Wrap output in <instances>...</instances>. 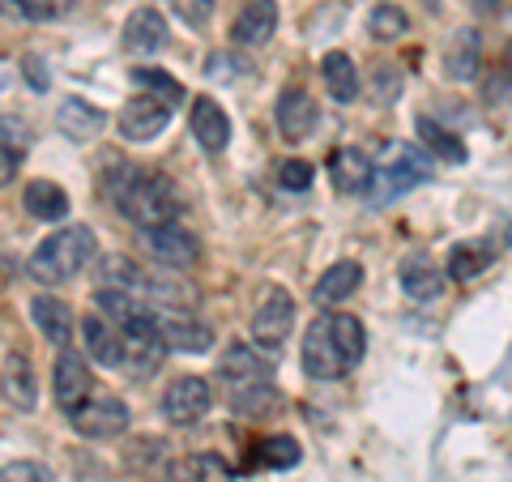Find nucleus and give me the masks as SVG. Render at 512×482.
Instances as JSON below:
<instances>
[{
    "label": "nucleus",
    "instance_id": "obj_8",
    "mask_svg": "<svg viewBox=\"0 0 512 482\" xmlns=\"http://www.w3.org/2000/svg\"><path fill=\"white\" fill-rule=\"evenodd\" d=\"M210 410H214V393L201 376H180V380L167 384V393H163V419L167 423L188 427V423H201Z\"/></svg>",
    "mask_w": 512,
    "mask_h": 482
},
{
    "label": "nucleus",
    "instance_id": "obj_29",
    "mask_svg": "<svg viewBox=\"0 0 512 482\" xmlns=\"http://www.w3.org/2000/svg\"><path fill=\"white\" fill-rule=\"evenodd\" d=\"M419 137H423V150L436 154L440 163H466V141H461L453 128L436 124L431 116H419Z\"/></svg>",
    "mask_w": 512,
    "mask_h": 482
},
{
    "label": "nucleus",
    "instance_id": "obj_31",
    "mask_svg": "<svg viewBox=\"0 0 512 482\" xmlns=\"http://www.w3.org/2000/svg\"><path fill=\"white\" fill-rule=\"evenodd\" d=\"M175 478L180 482H231V470L218 457H188L175 465Z\"/></svg>",
    "mask_w": 512,
    "mask_h": 482
},
{
    "label": "nucleus",
    "instance_id": "obj_28",
    "mask_svg": "<svg viewBox=\"0 0 512 482\" xmlns=\"http://www.w3.org/2000/svg\"><path fill=\"white\" fill-rule=\"evenodd\" d=\"M26 146H30L26 124L13 116H0V188L13 184V175H18L22 158H26Z\"/></svg>",
    "mask_w": 512,
    "mask_h": 482
},
{
    "label": "nucleus",
    "instance_id": "obj_1",
    "mask_svg": "<svg viewBox=\"0 0 512 482\" xmlns=\"http://www.w3.org/2000/svg\"><path fill=\"white\" fill-rule=\"evenodd\" d=\"M103 197L133 222V227L150 231V227H167L180 218L184 201L167 175L133 167V163H107L103 171Z\"/></svg>",
    "mask_w": 512,
    "mask_h": 482
},
{
    "label": "nucleus",
    "instance_id": "obj_16",
    "mask_svg": "<svg viewBox=\"0 0 512 482\" xmlns=\"http://www.w3.org/2000/svg\"><path fill=\"white\" fill-rule=\"evenodd\" d=\"M278 30V5L274 0H244V9L231 22V39L235 47H265Z\"/></svg>",
    "mask_w": 512,
    "mask_h": 482
},
{
    "label": "nucleus",
    "instance_id": "obj_14",
    "mask_svg": "<svg viewBox=\"0 0 512 482\" xmlns=\"http://www.w3.org/2000/svg\"><path fill=\"white\" fill-rule=\"evenodd\" d=\"M278 133L286 137V141H308L312 133H316V120H320V107H316V99L308 90H299V86H291V90H282V99H278Z\"/></svg>",
    "mask_w": 512,
    "mask_h": 482
},
{
    "label": "nucleus",
    "instance_id": "obj_27",
    "mask_svg": "<svg viewBox=\"0 0 512 482\" xmlns=\"http://www.w3.org/2000/svg\"><path fill=\"white\" fill-rule=\"evenodd\" d=\"M0 389H5V397H9L18 410H30V406H35L39 384H35V372H30V359L22 355V350L5 359V376H0Z\"/></svg>",
    "mask_w": 512,
    "mask_h": 482
},
{
    "label": "nucleus",
    "instance_id": "obj_39",
    "mask_svg": "<svg viewBox=\"0 0 512 482\" xmlns=\"http://www.w3.org/2000/svg\"><path fill=\"white\" fill-rule=\"evenodd\" d=\"M487 99H491V107L512 99V73H495L491 77V82H487Z\"/></svg>",
    "mask_w": 512,
    "mask_h": 482
},
{
    "label": "nucleus",
    "instance_id": "obj_7",
    "mask_svg": "<svg viewBox=\"0 0 512 482\" xmlns=\"http://www.w3.org/2000/svg\"><path fill=\"white\" fill-rule=\"evenodd\" d=\"M73 427H77V436H86V440H116L128 431V423H133V410L124 406L120 397H86L82 406H77L73 414Z\"/></svg>",
    "mask_w": 512,
    "mask_h": 482
},
{
    "label": "nucleus",
    "instance_id": "obj_17",
    "mask_svg": "<svg viewBox=\"0 0 512 482\" xmlns=\"http://www.w3.org/2000/svg\"><path fill=\"white\" fill-rule=\"evenodd\" d=\"M188 124H192V137H197V146L205 154H222L231 141V120L227 111H222L214 99H192V111H188Z\"/></svg>",
    "mask_w": 512,
    "mask_h": 482
},
{
    "label": "nucleus",
    "instance_id": "obj_22",
    "mask_svg": "<svg viewBox=\"0 0 512 482\" xmlns=\"http://www.w3.org/2000/svg\"><path fill=\"white\" fill-rule=\"evenodd\" d=\"M359 282H363V265L355 261H338L333 269H325V278H320L312 286V299L320 303V308H333V303H342L359 291Z\"/></svg>",
    "mask_w": 512,
    "mask_h": 482
},
{
    "label": "nucleus",
    "instance_id": "obj_40",
    "mask_svg": "<svg viewBox=\"0 0 512 482\" xmlns=\"http://www.w3.org/2000/svg\"><path fill=\"white\" fill-rule=\"evenodd\" d=\"M474 5H478V9H483V13H491V9H500V5H504V0H474Z\"/></svg>",
    "mask_w": 512,
    "mask_h": 482
},
{
    "label": "nucleus",
    "instance_id": "obj_12",
    "mask_svg": "<svg viewBox=\"0 0 512 482\" xmlns=\"http://www.w3.org/2000/svg\"><path fill=\"white\" fill-rule=\"evenodd\" d=\"M154 320H158V329H163V337H167L171 350H184V355H205V350L214 346V329L205 325V320L188 316V312H167V308H158Z\"/></svg>",
    "mask_w": 512,
    "mask_h": 482
},
{
    "label": "nucleus",
    "instance_id": "obj_33",
    "mask_svg": "<svg viewBox=\"0 0 512 482\" xmlns=\"http://www.w3.org/2000/svg\"><path fill=\"white\" fill-rule=\"evenodd\" d=\"M133 82L146 90V94H163L167 103H180V99H184L180 82H175V77H167L163 69H133Z\"/></svg>",
    "mask_w": 512,
    "mask_h": 482
},
{
    "label": "nucleus",
    "instance_id": "obj_20",
    "mask_svg": "<svg viewBox=\"0 0 512 482\" xmlns=\"http://www.w3.org/2000/svg\"><path fill=\"white\" fill-rule=\"evenodd\" d=\"M103 124H107V116L94 103H86V99H64L60 107H56V128L69 141H90V137H99L103 133Z\"/></svg>",
    "mask_w": 512,
    "mask_h": 482
},
{
    "label": "nucleus",
    "instance_id": "obj_15",
    "mask_svg": "<svg viewBox=\"0 0 512 482\" xmlns=\"http://www.w3.org/2000/svg\"><path fill=\"white\" fill-rule=\"evenodd\" d=\"M483 69V39L474 26H461L444 43V77L448 82H474Z\"/></svg>",
    "mask_w": 512,
    "mask_h": 482
},
{
    "label": "nucleus",
    "instance_id": "obj_34",
    "mask_svg": "<svg viewBox=\"0 0 512 482\" xmlns=\"http://www.w3.org/2000/svg\"><path fill=\"white\" fill-rule=\"evenodd\" d=\"M167 9L180 18L184 26L192 30H201V26H210L214 18V9H218V0H167Z\"/></svg>",
    "mask_w": 512,
    "mask_h": 482
},
{
    "label": "nucleus",
    "instance_id": "obj_3",
    "mask_svg": "<svg viewBox=\"0 0 512 482\" xmlns=\"http://www.w3.org/2000/svg\"><path fill=\"white\" fill-rule=\"evenodd\" d=\"M94 256H99V239H94L90 227H64L52 231L30 256V278L43 282V286H60V282H73Z\"/></svg>",
    "mask_w": 512,
    "mask_h": 482
},
{
    "label": "nucleus",
    "instance_id": "obj_10",
    "mask_svg": "<svg viewBox=\"0 0 512 482\" xmlns=\"http://www.w3.org/2000/svg\"><path fill=\"white\" fill-rule=\"evenodd\" d=\"M141 248H146L158 265H167V269H188L192 261H197V235L184 231V227H175V222H167V227H150V231H141Z\"/></svg>",
    "mask_w": 512,
    "mask_h": 482
},
{
    "label": "nucleus",
    "instance_id": "obj_37",
    "mask_svg": "<svg viewBox=\"0 0 512 482\" xmlns=\"http://www.w3.org/2000/svg\"><path fill=\"white\" fill-rule=\"evenodd\" d=\"M372 94H376V103H393L397 94H402V73L393 69V64H376V73H372Z\"/></svg>",
    "mask_w": 512,
    "mask_h": 482
},
{
    "label": "nucleus",
    "instance_id": "obj_36",
    "mask_svg": "<svg viewBox=\"0 0 512 482\" xmlns=\"http://www.w3.org/2000/svg\"><path fill=\"white\" fill-rule=\"evenodd\" d=\"M312 180H316V171H312V163H303V158H291V163L278 167V184L291 188V192L312 188Z\"/></svg>",
    "mask_w": 512,
    "mask_h": 482
},
{
    "label": "nucleus",
    "instance_id": "obj_25",
    "mask_svg": "<svg viewBox=\"0 0 512 482\" xmlns=\"http://www.w3.org/2000/svg\"><path fill=\"white\" fill-rule=\"evenodd\" d=\"M491 256H495V248L483 244V239H461V244L448 252V269H444V273H448L453 282H474L478 273H487Z\"/></svg>",
    "mask_w": 512,
    "mask_h": 482
},
{
    "label": "nucleus",
    "instance_id": "obj_13",
    "mask_svg": "<svg viewBox=\"0 0 512 482\" xmlns=\"http://www.w3.org/2000/svg\"><path fill=\"white\" fill-rule=\"evenodd\" d=\"M167 39H171V30H167V18L158 9H133L128 13V22H124V35H120V43L128 47L133 56H158L167 47Z\"/></svg>",
    "mask_w": 512,
    "mask_h": 482
},
{
    "label": "nucleus",
    "instance_id": "obj_9",
    "mask_svg": "<svg viewBox=\"0 0 512 482\" xmlns=\"http://www.w3.org/2000/svg\"><path fill=\"white\" fill-rule=\"evenodd\" d=\"M171 111H175V103H167L163 94H137V99H128L120 111V137L137 141V146L141 141H154L171 124Z\"/></svg>",
    "mask_w": 512,
    "mask_h": 482
},
{
    "label": "nucleus",
    "instance_id": "obj_6",
    "mask_svg": "<svg viewBox=\"0 0 512 482\" xmlns=\"http://www.w3.org/2000/svg\"><path fill=\"white\" fill-rule=\"evenodd\" d=\"M218 384L227 389L231 397H244L256 389H269V376H274V363H269L261 350L248 346V342H231L218 359Z\"/></svg>",
    "mask_w": 512,
    "mask_h": 482
},
{
    "label": "nucleus",
    "instance_id": "obj_4",
    "mask_svg": "<svg viewBox=\"0 0 512 482\" xmlns=\"http://www.w3.org/2000/svg\"><path fill=\"white\" fill-rule=\"evenodd\" d=\"M431 175V158L427 150L410 146V141H397V146L384 150L380 163H372V184H367V201L376 205H389L397 197H406V192H414L419 184H427Z\"/></svg>",
    "mask_w": 512,
    "mask_h": 482
},
{
    "label": "nucleus",
    "instance_id": "obj_18",
    "mask_svg": "<svg viewBox=\"0 0 512 482\" xmlns=\"http://www.w3.org/2000/svg\"><path fill=\"white\" fill-rule=\"evenodd\" d=\"M82 342H86V355L103 367H124V333L120 325H111L103 312H90L82 320Z\"/></svg>",
    "mask_w": 512,
    "mask_h": 482
},
{
    "label": "nucleus",
    "instance_id": "obj_23",
    "mask_svg": "<svg viewBox=\"0 0 512 482\" xmlns=\"http://www.w3.org/2000/svg\"><path fill=\"white\" fill-rule=\"evenodd\" d=\"M320 77H325V90H329L333 103H355L359 99V69L346 52H329L325 60H320Z\"/></svg>",
    "mask_w": 512,
    "mask_h": 482
},
{
    "label": "nucleus",
    "instance_id": "obj_19",
    "mask_svg": "<svg viewBox=\"0 0 512 482\" xmlns=\"http://www.w3.org/2000/svg\"><path fill=\"white\" fill-rule=\"evenodd\" d=\"M402 291H406L414 303L440 299V291H444V273L436 269V261H431L427 252H410L406 261H402Z\"/></svg>",
    "mask_w": 512,
    "mask_h": 482
},
{
    "label": "nucleus",
    "instance_id": "obj_21",
    "mask_svg": "<svg viewBox=\"0 0 512 482\" xmlns=\"http://www.w3.org/2000/svg\"><path fill=\"white\" fill-rule=\"evenodd\" d=\"M30 316H35L39 333L52 346H69L73 342V312H69V303H60L52 295H39L35 303H30Z\"/></svg>",
    "mask_w": 512,
    "mask_h": 482
},
{
    "label": "nucleus",
    "instance_id": "obj_26",
    "mask_svg": "<svg viewBox=\"0 0 512 482\" xmlns=\"http://www.w3.org/2000/svg\"><path fill=\"white\" fill-rule=\"evenodd\" d=\"M329 175L342 192H367V184H372V158H367L363 150H355V146H346V150L333 154Z\"/></svg>",
    "mask_w": 512,
    "mask_h": 482
},
{
    "label": "nucleus",
    "instance_id": "obj_11",
    "mask_svg": "<svg viewBox=\"0 0 512 482\" xmlns=\"http://www.w3.org/2000/svg\"><path fill=\"white\" fill-rule=\"evenodd\" d=\"M52 393H56V406L60 410H77L82 401L90 397V367H86V355L77 350L60 346V359H56V372H52Z\"/></svg>",
    "mask_w": 512,
    "mask_h": 482
},
{
    "label": "nucleus",
    "instance_id": "obj_30",
    "mask_svg": "<svg viewBox=\"0 0 512 482\" xmlns=\"http://www.w3.org/2000/svg\"><path fill=\"white\" fill-rule=\"evenodd\" d=\"M410 30V18H406V9L402 5H376L372 9V18H367V35H372L376 43H397Z\"/></svg>",
    "mask_w": 512,
    "mask_h": 482
},
{
    "label": "nucleus",
    "instance_id": "obj_2",
    "mask_svg": "<svg viewBox=\"0 0 512 482\" xmlns=\"http://www.w3.org/2000/svg\"><path fill=\"white\" fill-rule=\"evenodd\" d=\"M363 355H367V329L350 312L316 316L308 333H303V372L312 380H342L363 363Z\"/></svg>",
    "mask_w": 512,
    "mask_h": 482
},
{
    "label": "nucleus",
    "instance_id": "obj_35",
    "mask_svg": "<svg viewBox=\"0 0 512 482\" xmlns=\"http://www.w3.org/2000/svg\"><path fill=\"white\" fill-rule=\"evenodd\" d=\"M77 5V0H18V9L26 13L30 22H52V18H64Z\"/></svg>",
    "mask_w": 512,
    "mask_h": 482
},
{
    "label": "nucleus",
    "instance_id": "obj_24",
    "mask_svg": "<svg viewBox=\"0 0 512 482\" xmlns=\"http://www.w3.org/2000/svg\"><path fill=\"white\" fill-rule=\"evenodd\" d=\"M22 205L30 210V218L60 222L64 214H69V192H64L60 184H52V180H30L26 192H22Z\"/></svg>",
    "mask_w": 512,
    "mask_h": 482
},
{
    "label": "nucleus",
    "instance_id": "obj_38",
    "mask_svg": "<svg viewBox=\"0 0 512 482\" xmlns=\"http://www.w3.org/2000/svg\"><path fill=\"white\" fill-rule=\"evenodd\" d=\"M0 482H52V474L39 461H13L0 470Z\"/></svg>",
    "mask_w": 512,
    "mask_h": 482
},
{
    "label": "nucleus",
    "instance_id": "obj_5",
    "mask_svg": "<svg viewBox=\"0 0 512 482\" xmlns=\"http://www.w3.org/2000/svg\"><path fill=\"white\" fill-rule=\"evenodd\" d=\"M291 325H295L291 291H282V286H265L261 299H256V308H252V342H256V350L278 355V350L286 346V337H291Z\"/></svg>",
    "mask_w": 512,
    "mask_h": 482
},
{
    "label": "nucleus",
    "instance_id": "obj_32",
    "mask_svg": "<svg viewBox=\"0 0 512 482\" xmlns=\"http://www.w3.org/2000/svg\"><path fill=\"white\" fill-rule=\"evenodd\" d=\"M299 444L291 436H274V440H265L261 448H256V461L269 465V470H291V465H299Z\"/></svg>",
    "mask_w": 512,
    "mask_h": 482
}]
</instances>
